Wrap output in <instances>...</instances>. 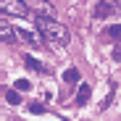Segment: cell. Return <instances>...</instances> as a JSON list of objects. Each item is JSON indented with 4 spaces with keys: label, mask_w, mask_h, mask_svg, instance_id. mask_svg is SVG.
I'll use <instances>...</instances> for the list:
<instances>
[{
    "label": "cell",
    "mask_w": 121,
    "mask_h": 121,
    "mask_svg": "<svg viewBox=\"0 0 121 121\" xmlns=\"http://www.w3.org/2000/svg\"><path fill=\"white\" fill-rule=\"evenodd\" d=\"M37 32L42 34V39L50 48H66L69 39H71V34L63 24L53 21V18H42V16H37Z\"/></svg>",
    "instance_id": "1"
},
{
    "label": "cell",
    "mask_w": 121,
    "mask_h": 121,
    "mask_svg": "<svg viewBox=\"0 0 121 121\" xmlns=\"http://www.w3.org/2000/svg\"><path fill=\"white\" fill-rule=\"evenodd\" d=\"M113 58H116V60H121V45H116V50H113Z\"/></svg>",
    "instance_id": "13"
},
{
    "label": "cell",
    "mask_w": 121,
    "mask_h": 121,
    "mask_svg": "<svg viewBox=\"0 0 121 121\" xmlns=\"http://www.w3.org/2000/svg\"><path fill=\"white\" fill-rule=\"evenodd\" d=\"M0 11L5 16H29V8L24 0H0Z\"/></svg>",
    "instance_id": "2"
},
{
    "label": "cell",
    "mask_w": 121,
    "mask_h": 121,
    "mask_svg": "<svg viewBox=\"0 0 121 121\" xmlns=\"http://www.w3.org/2000/svg\"><path fill=\"white\" fill-rule=\"evenodd\" d=\"M16 37H18V32L5 21V18H0V39H3V42H16Z\"/></svg>",
    "instance_id": "4"
},
{
    "label": "cell",
    "mask_w": 121,
    "mask_h": 121,
    "mask_svg": "<svg viewBox=\"0 0 121 121\" xmlns=\"http://www.w3.org/2000/svg\"><path fill=\"white\" fill-rule=\"evenodd\" d=\"M90 95H92L90 84H79V92H76V105H84L87 100H90Z\"/></svg>",
    "instance_id": "6"
},
{
    "label": "cell",
    "mask_w": 121,
    "mask_h": 121,
    "mask_svg": "<svg viewBox=\"0 0 121 121\" xmlns=\"http://www.w3.org/2000/svg\"><path fill=\"white\" fill-rule=\"evenodd\" d=\"M63 82L76 84V82H79V71H76V69H66V71H63Z\"/></svg>",
    "instance_id": "8"
},
{
    "label": "cell",
    "mask_w": 121,
    "mask_h": 121,
    "mask_svg": "<svg viewBox=\"0 0 121 121\" xmlns=\"http://www.w3.org/2000/svg\"><path fill=\"white\" fill-rule=\"evenodd\" d=\"M5 100H8V105H18L21 95H18V90H5Z\"/></svg>",
    "instance_id": "7"
},
{
    "label": "cell",
    "mask_w": 121,
    "mask_h": 121,
    "mask_svg": "<svg viewBox=\"0 0 121 121\" xmlns=\"http://www.w3.org/2000/svg\"><path fill=\"white\" fill-rule=\"evenodd\" d=\"M13 90H18V92H29V90H32V82H29V79H16Z\"/></svg>",
    "instance_id": "9"
},
{
    "label": "cell",
    "mask_w": 121,
    "mask_h": 121,
    "mask_svg": "<svg viewBox=\"0 0 121 121\" xmlns=\"http://www.w3.org/2000/svg\"><path fill=\"white\" fill-rule=\"evenodd\" d=\"M118 13H121V5L113 3V0L97 3V8H95V18H111V16H118Z\"/></svg>",
    "instance_id": "3"
},
{
    "label": "cell",
    "mask_w": 121,
    "mask_h": 121,
    "mask_svg": "<svg viewBox=\"0 0 121 121\" xmlns=\"http://www.w3.org/2000/svg\"><path fill=\"white\" fill-rule=\"evenodd\" d=\"M18 37H21L24 42H34V37H32V34L26 32V29H18Z\"/></svg>",
    "instance_id": "12"
},
{
    "label": "cell",
    "mask_w": 121,
    "mask_h": 121,
    "mask_svg": "<svg viewBox=\"0 0 121 121\" xmlns=\"http://www.w3.org/2000/svg\"><path fill=\"white\" fill-rule=\"evenodd\" d=\"M24 60H26V69H32V71H37V74H48V66L42 63V60H37V58H32V55H26Z\"/></svg>",
    "instance_id": "5"
},
{
    "label": "cell",
    "mask_w": 121,
    "mask_h": 121,
    "mask_svg": "<svg viewBox=\"0 0 121 121\" xmlns=\"http://www.w3.org/2000/svg\"><path fill=\"white\" fill-rule=\"evenodd\" d=\"M29 111H32V113H45V103L34 100V103H29Z\"/></svg>",
    "instance_id": "11"
},
{
    "label": "cell",
    "mask_w": 121,
    "mask_h": 121,
    "mask_svg": "<svg viewBox=\"0 0 121 121\" xmlns=\"http://www.w3.org/2000/svg\"><path fill=\"white\" fill-rule=\"evenodd\" d=\"M105 32H108V37H111V39H121V26H118V24H113V26H108Z\"/></svg>",
    "instance_id": "10"
}]
</instances>
